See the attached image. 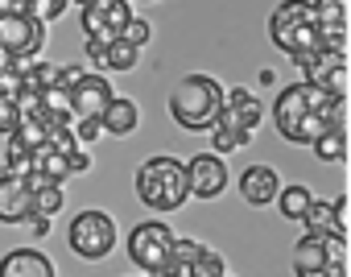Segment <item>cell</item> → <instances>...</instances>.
<instances>
[{
  "label": "cell",
  "mask_w": 351,
  "mask_h": 277,
  "mask_svg": "<svg viewBox=\"0 0 351 277\" xmlns=\"http://www.w3.org/2000/svg\"><path fill=\"white\" fill-rule=\"evenodd\" d=\"M0 277H58L54 261L38 248H13L0 256Z\"/></svg>",
  "instance_id": "obj_16"
},
{
  "label": "cell",
  "mask_w": 351,
  "mask_h": 277,
  "mask_svg": "<svg viewBox=\"0 0 351 277\" xmlns=\"http://www.w3.org/2000/svg\"><path fill=\"white\" fill-rule=\"evenodd\" d=\"M314 13H318V25H322V46L343 54V46H347V13H343V0H314Z\"/></svg>",
  "instance_id": "obj_17"
},
{
  "label": "cell",
  "mask_w": 351,
  "mask_h": 277,
  "mask_svg": "<svg viewBox=\"0 0 351 277\" xmlns=\"http://www.w3.org/2000/svg\"><path fill=\"white\" fill-rule=\"evenodd\" d=\"M302 224H306V232H335V236H347V219H343L339 207L326 203V199H314Z\"/></svg>",
  "instance_id": "obj_20"
},
{
  "label": "cell",
  "mask_w": 351,
  "mask_h": 277,
  "mask_svg": "<svg viewBox=\"0 0 351 277\" xmlns=\"http://www.w3.org/2000/svg\"><path fill=\"white\" fill-rule=\"evenodd\" d=\"M203 248L207 244H199V240H173L169 261H165V269L157 277H195V261H199Z\"/></svg>",
  "instance_id": "obj_19"
},
{
  "label": "cell",
  "mask_w": 351,
  "mask_h": 277,
  "mask_svg": "<svg viewBox=\"0 0 351 277\" xmlns=\"http://www.w3.org/2000/svg\"><path fill=\"white\" fill-rule=\"evenodd\" d=\"M50 224H54V219H29V232H34V236H50Z\"/></svg>",
  "instance_id": "obj_34"
},
{
  "label": "cell",
  "mask_w": 351,
  "mask_h": 277,
  "mask_svg": "<svg viewBox=\"0 0 351 277\" xmlns=\"http://www.w3.org/2000/svg\"><path fill=\"white\" fill-rule=\"evenodd\" d=\"M136 58H141V50H136L132 42H124V38H120V42L104 46V62H99V67H104V71H132V67H136Z\"/></svg>",
  "instance_id": "obj_26"
},
{
  "label": "cell",
  "mask_w": 351,
  "mask_h": 277,
  "mask_svg": "<svg viewBox=\"0 0 351 277\" xmlns=\"http://www.w3.org/2000/svg\"><path fill=\"white\" fill-rule=\"evenodd\" d=\"M66 244L75 256L83 261H104L112 248H116V219L108 211H79L66 228Z\"/></svg>",
  "instance_id": "obj_7"
},
{
  "label": "cell",
  "mask_w": 351,
  "mask_h": 277,
  "mask_svg": "<svg viewBox=\"0 0 351 277\" xmlns=\"http://www.w3.org/2000/svg\"><path fill=\"white\" fill-rule=\"evenodd\" d=\"M248 141H252V136L232 132V128H223V124H215V128H211V149H215V154H236V149H244Z\"/></svg>",
  "instance_id": "obj_29"
},
{
  "label": "cell",
  "mask_w": 351,
  "mask_h": 277,
  "mask_svg": "<svg viewBox=\"0 0 351 277\" xmlns=\"http://www.w3.org/2000/svg\"><path fill=\"white\" fill-rule=\"evenodd\" d=\"M293 273L298 277H347V236L306 232L293 244Z\"/></svg>",
  "instance_id": "obj_5"
},
{
  "label": "cell",
  "mask_w": 351,
  "mask_h": 277,
  "mask_svg": "<svg viewBox=\"0 0 351 277\" xmlns=\"http://www.w3.org/2000/svg\"><path fill=\"white\" fill-rule=\"evenodd\" d=\"M173 240H178V236H173L161 219L136 224V228L128 232V256H132V265H136V269H145L149 277H157V273L165 269V261H169Z\"/></svg>",
  "instance_id": "obj_8"
},
{
  "label": "cell",
  "mask_w": 351,
  "mask_h": 277,
  "mask_svg": "<svg viewBox=\"0 0 351 277\" xmlns=\"http://www.w3.org/2000/svg\"><path fill=\"white\" fill-rule=\"evenodd\" d=\"M83 75H87L83 67H62V75H58V91L66 95V91H71V87H75V83H79Z\"/></svg>",
  "instance_id": "obj_33"
},
{
  "label": "cell",
  "mask_w": 351,
  "mask_h": 277,
  "mask_svg": "<svg viewBox=\"0 0 351 277\" xmlns=\"http://www.w3.org/2000/svg\"><path fill=\"white\" fill-rule=\"evenodd\" d=\"M149 38H153V25H149L145 17H132V21H128V29H124V42H132L136 50H145V46H149Z\"/></svg>",
  "instance_id": "obj_31"
},
{
  "label": "cell",
  "mask_w": 351,
  "mask_h": 277,
  "mask_svg": "<svg viewBox=\"0 0 351 277\" xmlns=\"http://www.w3.org/2000/svg\"><path fill=\"white\" fill-rule=\"evenodd\" d=\"M343 62H347V58H343L339 50H322V54H314V58L302 62V79H306V83H318V87H330V91L343 95V87H339Z\"/></svg>",
  "instance_id": "obj_18"
},
{
  "label": "cell",
  "mask_w": 351,
  "mask_h": 277,
  "mask_svg": "<svg viewBox=\"0 0 351 277\" xmlns=\"http://www.w3.org/2000/svg\"><path fill=\"white\" fill-rule=\"evenodd\" d=\"M136 124H141L136 104H132V99H124V95H116V99H112V108H108V116H104V132H112V136H128Z\"/></svg>",
  "instance_id": "obj_21"
},
{
  "label": "cell",
  "mask_w": 351,
  "mask_h": 277,
  "mask_svg": "<svg viewBox=\"0 0 351 277\" xmlns=\"http://www.w3.org/2000/svg\"><path fill=\"white\" fill-rule=\"evenodd\" d=\"M269 38L277 50L289 54V62H306L314 54H322V25L314 13V0H281L269 17Z\"/></svg>",
  "instance_id": "obj_3"
},
{
  "label": "cell",
  "mask_w": 351,
  "mask_h": 277,
  "mask_svg": "<svg viewBox=\"0 0 351 277\" xmlns=\"http://www.w3.org/2000/svg\"><path fill=\"white\" fill-rule=\"evenodd\" d=\"M136 199L149 211H178L186 199H195L191 191V170L173 158H149L136 170Z\"/></svg>",
  "instance_id": "obj_4"
},
{
  "label": "cell",
  "mask_w": 351,
  "mask_h": 277,
  "mask_svg": "<svg viewBox=\"0 0 351 277\" xmlns=\"http://www.w3.org/2000/svg\"><path fill=\"white\" fill-rule=\"evenodd\" d=\"M277 203H281V219H306V211H310V203H314V195H310V186H302V182H289V186H281V195H277Z\"/></svg>",
  "instance_id": "obj_24"
},
{
  "label": "cell",
  "mask_w": 351,
  "mask_h": 277,
  "mask_svg": "<svg viewBox=\"0 0 351 277\" xmlns=\"http://www.w3.org/2000/svg\"><path fill=\"white\" fill-rule=\"evenodd\" d=\"M46 46V25L34 21L29 13H17V17H0V50L17 54L21 62H38Z\"/></svg>",
  "instance_id": "obj_10"
},
{
  "label": "cell",
  "mask_w": 351,
  "mask_h": 277,
  "mask_svg": "<svg viewBox=\"0 0 351 277\" xmlns=\"http://www.w3.org/2000/svg\"><path fill=\"white\" fill-rule=\"evenodd\" d=\"M223 104H228V91L215 75H186L169 91V116L186 132H211L223 116Z\"/></svg>",
  "instance_id": "obj_2"
},
{
  "label": "cell",
  "mask_w": 351,
  "mask_h": 277,
  "mask_svg": "<svg viewBox=\"0 0 351 277\" xmlns=\"http://www.w3.org/2000/svg\"><path fill=\"white\" fill-rule=\"evenodd\" d=\"M236 186H240V199L252 203V207H269V203H277V195H281V178H277L273 166H248Z\"/></svg>",
  "instance_id": "obj_15"
},
{
  "label": "cell",
  "mask_w": 351,
  "mask_h": 277,
  "mask_svg": "<svg viewBox=\"0 0 351 277\" xmlns=\"http://www.w3.org/2000/svg\"><path fill=\"white\" fill-rule=\"evenodd\" d=\"M186 170H191V191H195V199H219V195H223V186H228V166H223L219 154H199V158L186 162Z\"/></svg>",
  "instance_id": "obj_14"
},
{
  "label": "cell",
  "mask_w": 351,
  "mask_h": 277,
  "mask_svg": "<svg viewBox=\"0 0 351 277\" xmlns=\"http://www.w3.org/2000/svg\"><path fill=\"white\" fill-rule=\"evenodd\" d=\"M58 75H62V67H50V62H25V91L54 95V91H58Z\"/></svg>",
  "instance_id": "obj_25"
},
{
  "label": "cell",
  "mask_w": 351,
  "mask_h": 277,
  "mask_svg": "<svg viewBox=\"0 0 351 277\" xmlns=\"http://www.w3.org/2000/svg\"><path fill=\"white\" fill-rule=\"evenodd\" d=\"M66 5H71V0H21V9H25L34 21H42V25L58 21V17L66 13Z\"/></svg>",
  "instance_id": "obj_28"
},
{
  "label": "cell",
  "mask_w": 351,
  "mask_h": 277,
  "mask_svg": "<svg viewBox=\"0 0 351 277\" xmlns=\"http://www.w3.org/2000/svg\"><path fill=\"white\" fill-rule=\"evenodd\" d=\"M87 170H91V154L79 145L75 132H66V136H58V141L42 145L38 158H34V178L38 182H58L62 186L71 174H87Z\"/></svg>",
  "instance_id": "obj_6"
},
{
  "label": "cell",
  "mask_w": 351,
  "mask_h": 277,
  "mask_svg": "<svg viewBox=\"0 0 351 277\" xmlns=\"http://www.w3.org/2000/svg\"><path fill=\"white\" fill-rule=\"evenodd\" d=\"M273 124L285 141L293 145H314L330 128H343V95L318 83H293L277 95L273 104Z\"/></svg>",
  "instance_id": "obj_1"
},
{
  "label": "cell",
  "mask_w": 351,
  "mask_h": 277,
  "mask_svg": "<svg viewBox=\"0 0 351 277\" xmlns=\"http://www.w3.org/2000/svg\"><path fill=\"white\" fill-rule=\"evenodd\" d=\"M314 158L318 162H343L347 158V132L330 128L326 136H318V141H314Z\"/></svg>",
  "instance_id": "obj_27"
},
{
  "label": "cell",
  "mask_w": 351,
  "mask_h": 277,
  "mask_svg": "<svg viewBox=\"0 0 351 277\" xmlns=\"http://www.w3.org/2000/svg\"><path fill=\"white\" fill-rule=\"evenodd\" d=\"M25 87V62L9 50H0V99H17Z\"/></svg>",
  "instance_id": "obj_22"
},
{
  "label": "cell",
  "mask_w": 351,
  "mask_h": 277,
  "mask_svg": "<svg viewBox=\"0 0 351 277\" xmlns=\"http://www.w3.org/2000/svg\"><path fill=\"white\" fill-rule=\"evenodd\" d=\"M132 17L136 13H132L128 0H91V5L83 9V38L112 46V42L124 38V29H128Z\"/></svg>",
  "instance_id": "obj_9"
},
{
  "label": "cell",
  "mask_w": 351,
  "mask_h": 277,
  "mask_svg": "<svg viewBox=\"0 0 351 277\" xmlns=\"http://www.w3.org/2000/svg\"><path fill=\"white\" fill-rule=\"evenodd\" d=\"M34 219V178L0 174V224H29Z\"/></svg>",
  "instance_id": "obj_12"
},
{
  "label": "cell",
  "mask_w": 351,
  "mask_h": 277,
  "mask_svg": "<svg viewBox=\"0 0 351 277\" xmlns=\"http://www.w3.org/2000/svg\"><path fill=\"white\" fill-rule=\"evenodd\" d=\"M71 5H79V9H87V5H91V0H71Z\"/></svg>",
  "instance_id": "obj_35"
},
{
  "label": "cell",
  "mask_w": 351,
  "mask_h": 277,
  "mask_svg": "<svg viewBox=\"0 0 351 277\" xmlns=\"http://www.w3.org/2000/svg\"><path fill=\"white\" fill-rule=\"evenodd\" d=\"M99 132H104V124H99V120H75V136H79V145H91Z\"/></svg>",
  "instance_id": "obj_32"
},
{
  "label": "cell",
  "mask_w": 351,
  "mask_h": 277,
  "mask_svg": "<svg viewBox=\"0 0 351 277\" xmlns=\"http://www.w3.org/2000/svg\"><path fill=\"white\" fill-rule=\"evenodd\" d=\"M62 203H66V195H62L58 182H38L34 178V219H54L62 211Z\"/></svg>",
  "instance_id": "obj_23"
},
{
  "label": "cell",
  "mask_w": 351,
  "mask_h": 277,
  "mask_svg": "<svg viewBox=\"0 0 351 277\" xmlns=\"http://www.w3.org/2000/svg\"><path fill=\"white\" fill-rule=\"evenodd\" d=\"M261 120H265L261 99H256V95H248V87H232V91H228V104H223L219 124H223V128H232V132L252 136V132L261 128Z\"/></svg>",
  "instance_id": "obj_13"
},
{
  "label": "cell",
  "mask_w": 351,
  "mask_h": 277,
  "mask_svg": "<svg viewBox=\"0 0 351 277\" xmlns=\"http://www.w3.org/2000/svg\"><path fill=\"white\" fill-rule=\"evenodd\" d=\"M17 128H21V112H17V104H13V99H0V136L9 141Z\"/></svg>",
  "instance_id": "obj_30"
},
{
  "label": "cell",
  "mask_w": 351,
  "mask_h": 277,
  "mask_svg": "<svg viewBox=\"0 0 351 277\" xmlns=\"http://www.w3.org/2000/svg\"><path fill=\"white\" fill-rule=\"evenodd\" d=\"M112 99H116L112 83H108L104 75H95V71H87V75L66 91V104H71L75 120H99V124H104V116H108Z\"/></svg>",
  "instance_id": "obj_11"
}]
</instances>
